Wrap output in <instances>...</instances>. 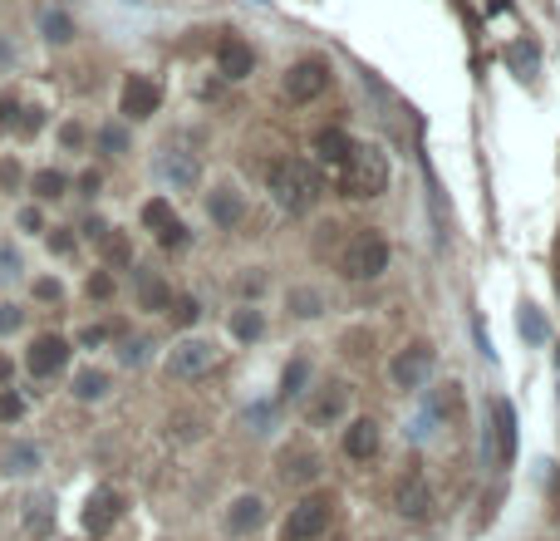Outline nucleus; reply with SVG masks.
<instances>
[{
	"label": "nucleus",
	"mask_w": 560,
	"mask_h": 541,
	"mask_svg": "<svg viewBox=\"0 0 560 541\" xmlns=\"http://www.w3.org/2000/svg\"><path fill=\"white\" fill-rule=\"evenodd\" d=\"M339 271H344L349 281H379V276L389 271V237L374 232V227L354 232L349 246L339 251Z\"/></svg>",
	"instance_id": "f03ea898"
},
{
	"label": "nucleus",
	"mask_w": 560,
	"mask_h": 541,
	"mask_svg": "<svg viewBox=\"0 0 560 541\" xmlns=\"http://www.w3.org/2000/svg\"><path fill=\"white\" fill-rule=\"evenodd\" d=\"M305 384H310V360H290L285 374H280V404H285V399H300Z\"/></svg>",
	"instance_id": "393cba45"
},
{
	"label": "nucleus",
	"mask_w": 560,
	"mask_h": 541,
	"mask_svg": "<svg viewBox=\"0 0 560 541\" xmlns=\"http://www.w3.org/2000/svg\"><path fill=\"white\" fill-rule=\"evenodd\" d=\"M40 468V448L35 443H15V448H5V458H0V473L5 478H25V473H35Z\"/></svg>",
	"instance_id": "412c9836"
},
{
	"label": "nucleus",
	"mask_w": 560,
	"mask_h": 541,
	"mask_svg": "<svg viewBox=\"0 0 560 541\" xmlns=\"http://www.w3.org/2000/svg\"><path fill=\"white\" fill-rule=\"evenodd\" d=\"M168 315L177 320V325H197V315H202V305H197V296H172Z\"/></svg>",
	"instance_id": "c9c22d12"
},
{
	"label": "nucleus",
	"mask_w": 560,
	"mask_h": 541,
	"mask_svg": "<svg viewBox=\"0 0 560 541\" xmlns=\"http://www.w3.org/2000/svg\"><path fill=\"white\" fill-rule=\"evenodd\" d=\"M261 522H266V502H261L256 492H241V497H231V507H226V517H222L226 537H251Z\"/></svg>",
	"instance_id": "4468645a"
},
{
	"label": "nucleus",
	"mask_w": 560,
	"mask_h": 541,
	"mask_svg": "<svg viewBox=\"0 0 560 541\" xmlns=\"http://www.w3.org/2000/svg\"><path fill=\"white\" fill-rule=\"evenodd\" d=\"M15 128L30 138V133H40L45 128V109H20V119H15Z\"/></svg>",
	"instance_id": "c03bdc74"
},
{
	"label": "nucleus",
	"mask_w": 560,
	"mask_h": 541,
	"mask_svg": "<svg viewBox=\"0 0 560 541\" xmlns=\"http://www.w3.org/2000/svg\"><path fill=\"white\" fill-rule=\"evenodd\" d=\"M138 305L143 310H168L172 305V286L153 271H138Z\"/></svg>",
	"instance_id": "4be33fe9"
},
{
	"label": "nucleus",
	"mask_w": 560,
	"mask_h": 541,
	"mask_svg": "<svg viewBox=\"0 0 560 541\" xmlns=\"http://www.w3.org/2000/svg\"><path fill=\"white\" fill-rule=\"evenodd\" d=\"M231 340H241V345H256L261 335H266V315L256 310V305H241V310H231Z\"/></svg>",
	"instance_id": "aec40b11"
},
{
	"label": "nucleus",
	"mask_w": 560,
	"mask_h": 541,
	"mask_svg": "<svg viewBox=\"0 0 560 541\" xmlns=\"http://www.w3.org/2000/svg\"><path fill=\"white\" fill-rule=\"evenodd\" d=\"M271 197L290 217H300V212H310L320 202V173L305 158H285V163L271 168Z\"/></svg>",
	"instance_id": "f257e3e1"
},
{
	"label": "nucleus",
	"mask_w": 560,
	"mask_h": 541,
	"mask_svg": "<svg viewBox=\"0 0 560 541\" xmlns=\"http://www.w3.org/2000/svg\"><path fill=\"white\" fill-rule=\"evenodd\" d=\"M113 291H118V281H113V271H89V281H84V296L89 301H113Z\"/></svg>",
	"instance_id": "c756f323"
},
{
	"label": "nucleus",
	"mask_w": 560,
	"mask_h": 541,
	"mask_svg": "<svg viewBox=\"0 0 560 541\" xmlns=\"http://www.w3.org/2000/svg\"><path fill=\"white\" fill-rule=\"evenodd\" d=\"M236 291H241V296H261V291H266V276H261V266H251V271L236 281Z\"/></svg>",
	"instance_id": "37998d69"
},
{
	"label": "nucleus",
	"mask_w": 560,
	"mask_h": 541,
	"mask_svg": "<svg viewBox=\"0 0 560 541\" xmlns=\"http://www.w3.org/2000/svg\"><path fill=\"white\" fill-rule=\"evenodd\" d=\"M15 227H20L25 237H40V232H50V222H45V212H40V207H20Z\"/></svg>",
	"instance_id": "e433bc0d"
},
{
	"label": "nucleus",
	"mask_w": 560,
	"mask_h": 541,
	"mask_svg": "<svg viewBox=\"0 0 560 541\" xmlns=\"http://www.w3.org/2000/svg\"><path fill=\"white\" fill-rule=\"evenodd\" d=\"M30 192H35V202H59L64 192H69V178L59 173V168H40V173H30Z\"/></svg>",
	"instance_id": "5701e85b"
},
{
	"label": "nucleus",
	"mask_w": 560,
	"mask_h": 541,
	"mask_svg": "<svg viewBox=\"0 0 560 541\" xmlns=\"http://www.w3.org/2000/svg\"><path fill=\"white\" fill-rule=\"evenodd\" d=\"M354 153H359V143H354L344 128H320V133H315V158H320L325 168L344 173V168L354 163Z\"/></svg>",
	"instance_id": "dca6fc26"
},
{
	"label": "nucleus",
	"mask_w": 560,
	"mask_h": 541,
	"mask_svg": "<svg viewBox=\"0 0 560 541\" xmlns=\"http://www.w3.org/2000/svg\"><path fill=\"white\" fill-rule=\"evenodd\" d=\"M89 143V133H84V123H64L59 128V148H69V153H79Z\"/></svg>",
	"instance_id": "a19ab883"
},
{
	"label": "nucleus",
	"mask_w": 560,
	"mask_h": 541,
	"mask_svg": "<svg viewBox=\"0 0 560 541\" xmlns=\"http://www.w3.org/2000/svg\"><path fill=\"white\" fill-rule=\"evenodd\" d=\"M79 187H84V197H94V192H99V173H84V178H79Z\"/></svg>",
	"instance_id": "de8ad7c7"
},
{
	"label": "nucleus",
	"mask_w": 560,
	"mask_h": 541,
	"mask_svg": "<svg viewBox=\"0 0 560 541\" xmlns=\"http://www.w3.org/2000/svg\"><path fill=\"white\" fill-rule=\"evenodd\" d=\"M30 296H35V301H45V305H59L64 301V286H59L55 276H40V281L30 286Z\"/></svg>",
	"instance_id": "58836bf2"
},
{
	"label": "nucleus",
	"mask_w": 560,
	"mask_h": 541,
	"mask_svg": "<svg viewBox=\"0 0 560 541\" xmlns=\"http://www.w3.org/2000/svg\"><path fill=\"white\" fill-rule=\"evenodd\" d=\"M64 364H69V340L55 335V330H40V335L25 345V369H30L35 379H55V374H64Z\"/></svg>",
	"instance_id": "0eeeda50"
},
{
	"label": "nucleus",
	"mask_w": 560,
	"mask_h": 541,
	"mask_svg": "<svg viewBox=\"0 0 560 541\" xmlns=\"http://www.w3.org/2000/svg\"><path fill=\"white\" fill-rule=\"evenodd\" d=\"M99 246H104V261H109V266H133V241L123 237L118 227H109V232L99 237Z\"/></svg>",
	"instance_id": "bb28decb"
},
{
	"label": "nucleus",
	"mask_w": 560,
	"mask_h": 541,
	"mask_svg": "<svg viewBox=\"0 0 560 541\" xmlns=\"http://www.w3.org/2000/svg\"><path fill=\"white\" fill-rule=\"evenodd\" d=\"M339 187H344V197H379L384 187H389V163H384V153L379 148H359L354 153V163L335 173Z\"/></svg>",
	"instance_id": "20e7f679"
},
{
	"label": "nucleus",
	"mask_w": 560,
	"mask_h": 541,
	"mask_svg": "<svg viewBox=\"0 0 560 541\" xmlns=\"http://www.w3.org/2000/svg\"><path fill=\"white\" fill-rule=\"evenodd\" d=\"M217 64H222L226 79H246V74L256 69V55H251V45H246V40L226 35L222 45H217Z\"/></svg>",
	"instance_id": "a211bd4d"
},
{
	"label": "nucleus",
	"mask_w": 560,
	"mask_h": 541,
	"mask_svg": "<svg viewBox=\"0 0 560 541\" xmlns=\"http://www.w3.org/2000/svg\"><path fill=\"white\" fill-rule=\"evenodd\" d=\"M393 507H398V517H403V522H423V517L433 512V487H428V478H423V473H413V478L398 482Z\"/></svg>",
	"instance_id": "ddd939ff"
},
{
	"label": "nucleus",
	"mask_w": 560,
	"mask_h": 541,
	"mask_svg": "<svg viewBox=\"0 0 560 541\" xmlns=\"http://www.w3.org/2000/svg\"><path fill=\"white\" fill-rule=\"evenodd\" d=\"M207 217H212L222 232H231V227L246 217V202H241V192H236V187H212V192H207Z\"/></svg>",
	"instance_id": "f3484780"
},
{
	"label": "nucleus",
	"mask_w": 560,
	"mask_h": 541,
	"mask_svg": "<svg viewBox=\"0 0 560 541\" xmlns=\"http://www.w3.org/2000/svg\"><path fill=\"white\" fill-rule=\"evenodd\" d=\"M20 271H25V261H20V251H15V241H0V286H10V281H20Z\"/></svg>",
	"instance_id": "72a5a7b5"
},
{
	"label": "nucleus",
	"mask_w": 560,
	"mask_h": 541,
	"mask_svg": "<svg viewBox=\"0 0 560 541\" xmlns=\"http://www.w3.org/2000/svg\"><path fill=\"white\" fill-rule=\"evenodd\" d=\"M433 364H438L433 345H408V350L393 360V384H398V389H423L428 374H433Z\"/></svg>",
	"instance_id": "f8f14e48"
},
{
	"label": "nucleus",
	"mask_w": 560,
	"mask_h": 541,
	"mask_svg": "<svg viewBox=\"0 0 560 541\" xmlns=\"http://www.w3.org/2000/svg\"><path fill=\"white\" fill-rule=\"evenodd\" d=\"M217 364V345L202 340V335H187L168 350V374L172 379H202L207 369Z\"/></svg>",
	"instance_id": "39448f33"
},
{
	"label": "nucleus",
	"mask_w": 560,
	"mask_h": 541,
	"mask_svg": "<svg viewBox=\"0 0 560 541\" xmlns=\"http://www.w3.org/2000/svg\"><path fill=\"white\" fill-rule=\"evenodd\" d=\"M158 104H163V89L148 79V74H128L123 79V89H118V114L123 119H153L158 114Z\"/></svg>",
	"instance_id": "1a4fd4ad"
},
{
	"label": "nucleus",
	"mask_w": 560,
	"mask_h": 541,
	"mask_svg": "<svg viewBox=\"0 0 560 541\" xmlns=\"http://www.w3.org/2000/svg\"><path fill=\"white\" fill-rule=\"evenodd\" d=\"M123 517V492H113V487H99L89 502H84V512H79V527L89 532V537H104L113 532V522Z\"/></svg>",
	"instance_id": "9d476101"
},
{
	"label": "nucleus",
	"mask_w": 560,
	"mask_h": 541,
	"mask_svg": "<svg viewBox=\"0 0 560 541\" xmlns=\"http://www.w3.org/2000/svg\"><path fill=\"white\" fill-rule=\"evenodd\" d=\"M45 40H50V45H69V40H74V20H69L64 10H50V15H45Z\"/></svg>",
	"instance_id": "7c9ffc66"
},
{
	"label": "nucleus",
	"mask_w": 560,
	"mask_h": 541,
	"mask_svg": "<svg viewBox=\"0 0 560 541\" xmlns=\"http://www.w3.org/2000/svg\"><path fill=\"white\" fill-rule=\"evenodd\" d=\"M158 173L172 178L177 187H192V182H197V158H187V153H168V158H158Z\"/></svg>",
	"instance_id": "b1692460"
},
{
	"label": "nucleus",
	"mask_w": 560,
	"mask_h": 541,
	"mask_svg": "<svg viewBox=\"0 0 560 541\" xmlns=\"http://www.w3.org/2000/svg\"><path fill=\"white\" fill-rule=\"evenodd\" d=\"M109 389H113L109 369H94V364H89V369H79V374H74V384H69V394H74L79 404H99Z\"/></svg>",
	"instance_id": "6ab92c4d"
},
{
	"label": "nucleus",
	"mask_w": 560,
	"mask_h": 541,
	"mask_svg": "<svg viewBox=\"0 0 560 541\" xmlns=\"http://www.w3.org/2000/svg\"><path fill=\"white\" fill-rule=\"evenodd\" d=\"M138 217H143V227L158 237V246H168V251H182V246L192 241V237H187V227H182V217L172 212L168 197H148Z\"/></svg>",
	"instance_id": "6e6552de"
},
{
	"label": "nucleus",
	"mask_w": 560,
	"mask_h": 541,
	"mask_svg": "<svg viewBox=\"0 0 560 541\" xmlns=\"http://www.w3.org/2000/svg\"><path fill=\"white\" fill-rule=\"evenodd\" d=\"M10 60H15V50H10V45L0 40V64H10Z\"/></svg>",
	"instance_id": "09e8293b"
},
{
	"label": "nucleus",
	"mask_w": 560,
	"mask_h": 541,
	"mask_svg": "<svg viewBox=\"0 0 560 541\" xmlns=\"http://www.w3.org/2000/svg\"><path fill=\"white\" fill-rule=\"evenodd\" d=\"M379 443H384V433H379V423L374 419H349L344 438H339V448H344L349 463H369V458L379 453Z\"/></svg>",
	"instance_id": "2eb2a0df"
},
{
	"label": "nucleus",
	"mask_w": 560,
	"mask_h": 541,
	"mask_svg": "<svg viewBox=\"0 0 560 541\" xmlns=\"http://www.w3.org/2000/svg\"><path fill=\"white\" fill-rule=\"evenodd\" d=\"M20 414H25V399H20L15 389H0V419H5V423H15Z\"/></svg>",
	"instance_id": "79ce46f5"
},
{
	"label": "nucleus",
	"mask_w": 560,
	"mask_h": 541,
	"mask_svg": "<svg viewBox=\"0 0 560 541\" xmlns=\"http://www.w3.org/2000/svg\"><path fill=\"white\" fill-rule=\"evenodd\" d=\"M20 330H25V305L0 301V340H10V335H20Z\"/></svg>",
	"instance_id": "f704fd0d"
},
{
	"label": "nucleus",
	"mask_w": 560,
	"mask_h": 541,
	"mask_svg": "<svg viewBox=\"0 0 560 541\" xmlns=\"http://www.w3.org/2000/svg\"><path fill=\"white\" fill-rule=\"evenodd\" d=\"M335 522V497L330 492H310L290 507L285 527H280V541H320Z\"/></svg>",
	"instance_id": "7ed1b4c3"
},
{
	"label": "nucleus",
	"mask_w": 560,
	"mask_h": 541,
	"mask_svg": "<svg viewBox=\"0 0 560 541\" xmlns=\"http://www.w3.org/2000/svg\"><path fill=\"white\" fill-rule=\"evenodd\" d=\"M344 404H349V394H344V389H325V394H320V404H315V409H310V423H315V428H320V423H335L339 414H344Z\"/></svg>",
	"instance_id": "a878e982"
},
{
	"label": "nucleus",
	"mask_w": 560,
	"mask_h": 541,
	"mask_svg": "<svg viewBox=\"0 0 560 541\" xmlns=\"http://www.w3.org/2000/svg\"><path fill=\"white\" fill-rule=\"evenodd\" d=\"M94 143H99V153H109V158H123V153H128V128H113V123H104Z\"/></svg>",
	"instance_id": "2f4dec72"
},
{
	"label": "nucleus",
	"mask_w": 560,
	"mask_h": 541,
	"mask_svg": "<svg viewBox=\"0 0 560 541\" xmlns=\"http://www.w3.org/2000/svg\"><path fill=\"white\" fill-rule=\"evenodd\" d=\"M50 251H55V256H69V251H74V246H79V237H74V227H50Z\"/></svg>",
	"instance_id": "ea45409f"
},
{
	"label": "nucleus",
	"mask_w": 560,
	"mask_h": 541,
	"mask_svg": "<svg viewBox=\"0 0 560 541\" xmlns=\"http://www.w3.org/2000/svg\"><path fill=\"white\" fill-rule=\"evenodd\" d=\"M330 64L325 60H300V64H290L285 69V99L290 104H315L325 89H330Z\"/></svg>",
	"instance_id": "423d86ee"
},
{
	"label": "nucleus",
	"mask_w": 560,
	"mask_h": 541,
	"mask_svg": "<svg viewBox=\"0 0 560 541\" xmlns=\"http://www.w3.org/2000/svg\"><path fill=\"white\" fill-rule=\"evenodd\" d=\"M143 350H148L143 340H128V345H123V364H143Z\"/></svg>",
	"instance_id": "a18cd8bd"
},
{
	"label": "nucleus",
	"mask_w": 560,
	"mask_h": 541,
	"mask_svg": "<svg viewBox=\"0 0 560 541\" xmlns=\"http://www.w3.org/2000/svg\"><path fill=\"white\" fill-rule=\"evenodd\" d=\"M315 473H320V468H315V453H285V458H280V478L285 482H310Z\"/></svg>",
	"instance_id": "cd10ccee"
},
{
	"label": "nucleus",
	"mask_w": 560,
	"mask_h": 541,
	"mask_svg": "<svg viewBox=\"0 0 560 541\" xmlns=\"http://www.w3.org/2000/svg\"><path fill=\"white\" fill-rule=\"evenodd\" d=\"M25 187V168L15 158H0V192H20Z\"/></svg>",
	"instance_id": "4c0bfd02"
},
{
	"label": "nucleus",
	"mask_w": 560,
	"mask_h": 541,
	"mask_svg": "<svg viewBox=\"0 0 560 541\" xmlns=\"http://www.w3.org/2000/svg\"><path fill=\"white\" fill-rule=\"evenodd\" d=\"M290 310H295L300 320H315V315L325 310V301H320V291H310V286H295V291H290Z\"/></svg>",
	"instance_id": "c85d7f7f"
},
{
	"label": "nucleus",
	"mask_w": 560,
	"mask_h": 541,
	"mask_svg": "<svg viewBox=\"0 0 560 541\" xmlns=\"http://www.w3.org/2000/svg\"><path fill=\"white\" fill-rule=\"evenodd\" d=\"M521 335H526L531 345H546V335H551V325L541 320V310H536V305H526V310H521Z\"/></svg>",
	"instance_id": "473e14b6"
},
{
	"label": "nucleus",
	"mask_w": 560,
	"mask_h": 541,
	"mask_svg": "<svg viewBox=\"0 0 560 541\" xmlns=\"http://www.w3.org/2000/svg\"><path fill=\"white\" fill-rule=\"evenodd\" d=\"M511 463H516V409L497 399L492 404V468L506 473Z\"/></svg>",
	"instance_id": "9b49d317"
},
{
	"label": "nucleus",
	"mask_w": 560,
	"mask_h": 541,
	"mask_svg": "<svg viewBox=\"0 0 560 541\" xmlns=\"http://www.w3.org/2000/svg\"><path fill=\"white\" fill-rule=\"evenodd\" d=\"M10 379H15V360L0 355V389H10Z\"/></svg>",
	"instance_id": "49530a36"
}]
</instances>
